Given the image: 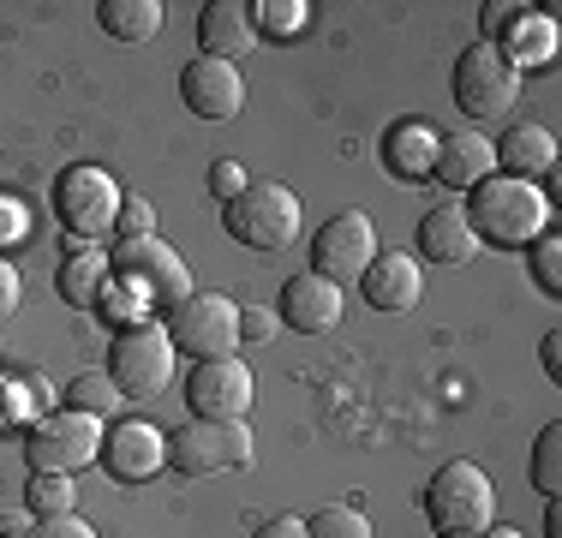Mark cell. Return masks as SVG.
<instances>
[{"label":"cell","instance_id":"2e32d148","mask_svg":"<svg viewBox=\"0 0 562 538\" xmlns=\"http://www.w3.org/2000/svg\"><path fill=\"white\" fill-rule=\"evenodd\" d=\"M359 281H366V300L378 312H413L425 300V264L413 251H378Z\"/></svg>","mask_w":562,"mask_h":538},{"label":"cell","instance_id":"d4e9b609","mask_svg":"<svg viewBox=\"0 0 562 538\" xmlns=\"http://www.w3.org/2000/svg\"><path fill=\"white\" fill-rule=\"evenodd\" d=\"M24 503H31V515H78V484L72 473H31V491H24Z\"/></svg>","mask_w":562,"mask_h":538},{"label":"cell","instance_id":"5bb4252c","mask_svg":"<svg viewBox=\"0 0 562 538\" xmlns=\"http://www.w3.org/2000/svg\"><path fill=\"white\" fill-rule=\"evenodd\" d=\"M180 97L192 114H204V120H234L239 108H246V78H239V66H227V60H192L180 72Z\"/></svg>","mask_w":562,"mask_h":538},{"label":"cell","instance_id":"ba28073f","mask_svg":"<svg viewBox=\"0 0 562 538\" xmlns=\"http://www.w3.org/2000/svg\"><path fill=\"white\" fill-rule=\"evenodd\" d=\"M454 102L467 120H503L520 102V72L497 54V43H473L454 60Z\"/></svg>","mask_w":562,"mask_h":538},{"label":"cell","instance_id":"e0dca14e","mask_svg":"<svg viewBox=\"0 0 562 538\" xmlns=\"http://www.w3.org/2000/svg\"><path fill=\"white\" fill-rule=\"evenodd\" d=\"M491 150H497V173H515V180H544V173H557V132L532 126V120H515Z\"/></svg>","mask_w":562,"mask_h":538},{"label":"cell","instance_id":"60d3db41","mask_svg":"<svg viewBox=\"0 0 562 538\" xmlns=\"http://www.w3.org/2000/svg\"><path fill=\"white\" fill-rule=\"evenodd\" d=\"M544 538H562V508H557V496H551V508H544Z\"/></svg>","mask_w":562,"mask_h":538},{"label":"cell","instance_id":"7bdbcfd3","mask_svg":"<svg viewBox=\"0 0 562 538\" xmlns=\"http://www.w3.org/2000/svg\"><path fill=\"white\" fill-rule=\"evenodd\" d=\"M0 538H7V533H0Z\"/></svg>","mask_w":562,"mask_h":538},{"label":"cell","instance_id":"8992f818","mask_svg":"<svg viewBox=\"0 0 562 538\" xmlns=\"http://www.w3.org/2000/svg\"><path fill=\"white\" fill-rule=\"evenodd\" d=\"M168 335H173V347L192 354V359H234L239 354V305L227 300V293L192 288L168 312Z\"/></svg>","mask_w":562,"mask_h":538},{"label":"cell","instance_id":"ffe728a7","mask_svg":"<svg viewBox=\"0 0 562 538\" xmlns=\"http://www.w3.org/2000/svg\"><path fill=\"white\" fill-rule=\"evenodd\" d=\"M198 36H204V54L210 60H246L251 43H258V24H251V7H239V0H210L204 12H198Z\"/></svg>","mask_w":562,"mask_h":538},{"label":"cell","instance_id":"ac0fdd59","mask_svg":"<svg viewBox=\"0 0 562 538\" xmlns=\"http://www.w3.org/2000/svg\"><path fill=\"white\" fill-rule=\"evenodd\" d=\"M431 173L449 192H473V186H485L491 173H497V150H491V138H479V132H449V138L437 144Z\"/></svg>","mask_w":562,"mask_h":538},{"label":"cell","instance_id":"8fae6325","mask_svg":"<svg viewBox=\"0 0 562 538\" xmlns=\"http://www.w3.org/2000/svg\"><path fill=\"white\" fill-rule=\"evenodd\" d=\"M371 258H378V227H371V215H359V210H341V215H329L324 227H317V239H312V264H317V276L324 281H353V276H366Z\"/></svg>","mask_w":562,"mask_h":538},{"label":"cell","instance_id":"603a6c76","mask_svg":"<svg viewBox=\"0 0 562 538\" xmlns=\"http://www.w3.org/2000/svg\"><path fill=\"white\" fill-rule=\"evenodd\" d=\"M109 251H97V246H72L66 251V264H60V293H66V305H78V312H90V305L102 300V288H109Z\"/></svg>","mask_w":562,"mask_h":538},{"label":"cell","instance_id":"cb8c5ba5","mask_svg":"<svg viewBox=\"0 0 562 538\" xmlns=\"http://www.w3.org/2000/svg\"><path fill=\"white\" fill-rule=\"evenodd\" d=\"M102 31L114 43H150L162 31V0H102Z\"/></svg>","mask_w":562,"mask_h":538},{"label":"cell","instance_id":"9a60e30c","mask_svg":"<svg viewBox=\"0 0 562 538\" xmlns=\"http://www.w3.org/2000/svg\"><path fill=\"white\" fill-rule=\"evenodd\" d=\"M288 329L300 335H329L341 323V288L336 281H324L317 269H305V276H293L288 288H281V312H276Z\"/></svg>","mask_w":562,"mask_h":538},{"label":"cell","instance_id":"f35d334b","mask_svg":"<svg viewBox=\"0 0 562 538\" xmlns=\"http://www.w3.org/2000/svg\"><path fill=\"white\" fill-rule=\"evenodd\" d=\"M520 12H527V7H515V0H491V7H485V24H491V31H508V24H515L520 19Z\"/></svg>","mask_w":562,"mask_h":538},{"label":"cell","instance_id":"f1b7e54d","mask_svg":"<svg viewBox=\"0 0 562 538\" xmlns=\"http://www.w3.org/2000/svg\"><path fill=\"white\" fill-rule=\"evenodd\" d=\"M305 533L312 538H371V520L359 515L353 503H329V508H317V515L305 520Z\"/></svg>","mask_w":562,"mask_h":538},{"label":"cell","instance_id":"4316f807","mask_svg":"<svg viewBox=\"0 0 562 538\" xmlns=\"http://www.w3.org/2000/svg\"><path fill=\"white\" fill-rule=\"evenodd\" d=\"M251 24H258L263 36H281V43H288V36H300L305 24H312V7H305V0H258V7H251Z\"/></svg>","mask_w":562,"mask_h":538},{"label":"cell","instance_id":"83f0119b","mask_svg":"<svg viewBox=\"0 0 562 538\" xmlns=\"http://www.w3.org/2000/svg\"><path fill=\"white\" fill-rule=\"evenodd\" d=\"M532 491L557 496L562 491V425H544L532 442Z\"/></svg>","mask_w":562,"mask_h":538},{"label":"cell","instance_id":"1f68e13d","mask_svg":"<svg viewBox=\"0 0 562 538\" xmlns=\"http://www.w3.org/2000/svg\"><path fill=\"white\" fill-rule=\"evenodd\" d=\"M114 234L120 239H144V234H156V204H144V198H126L114 215Z\"/></svg>","mask_w":562,"mask_h":538},{"label":"cell","instance_id":"b9f144b4","mask_svg":"<svg viewBox=\"0 0 562 538\" xmlns=\"http://www.w3.org/2000/svg\"><path fill=\"white\" fill-rule=\"evenodd\" d=\"M479 538H527V533H520V527H485Z\"/></svg>","mask_w":562,"mask_h":538},{"label":"cell","instance_id":"5b68a950","mask_svg":"<svg viewBox=\"0 0 562 538\" xmlns=\"http://www.w3.org/2000/svg\"><path fill=\"white\" fill-rule=\"evenodd\" d=\"M168 467L186 473V479H210V473L251 467L246 419H186L180 430H168Z\"/></svg>","mask_w":562,"mask_h":538},{"label":"cell","instance_id":"4fadbf2b","mask_svg":"<svg viewBox=\"0 0 562 538\" xmlns=\"http://www.w3.org/2000/svg\"><path fill=\"white\" fill-rule=\"evenodd\" d=\"M102 461H109L114 479L144 484L168 467V430H156L150 419H120L109 437H102Z\"/></svg>","mask_w":562,"mask_h":538},{"label":"cell","instance_id":"9c48e42d","mask_svg":"<svg viewBox=\"0 0 562 538\" xmlns=\"http://www.w3.org/2000/svg\"><path fill=\"white\" fill-rule=\"evenodd\" d=\"M102 419L97 413H78V407H60L48 419H36L31 430V467L36 473H78L102 455Z\"/></svg>","mask_w":562,"mask_h":538},{"label":"cell","instance_id":"d590c367","mask_svg":"<svg viewBox=\"0 0 562 538\" xmlns=\"http://www.w3.org/2000/svg\"><path fill=\"white\" fill-rule=\"evenodd\" d=\"M276 329H281V317L270 305H246V312H239V341H270Z\"/></svg>","mask_w":562,"mask_h":538},{"label":"cell","instance_id":"8d00e7d4","mask_svg":"<svg viewBox=\"0 0 562 538\" xmlns=\"http://www.w3.org/2000/svg\"><path fill=\"white\" fill-rule=\"evenodd\" d=\"M24 227H31V222H24L19 198H0V246H12V239H19Z\"/></svg>","mask_w":562,"mask_h":538},{"label":"cell","instance_id":"6da1fadb","mask_svg":"<svg viewBox=\"0 0 562 538\" xmlns=\"http://www.w3.org/2000/svg\"><path fill=\"white\" fill-rule=\"evenodd\" d=\"M467 222H473L479 246H532L539 234H551V198L532 180H515V173H491L485 186H473V204H461Z\"/></svg>","mask_w":562,"mask_h":538},{"label":"cell","instance_id":"277c9868","mask_svg":"<svg viewBox=\"0 0 562 538\" xmlns=\"http://www.w3.org/2000/svg\"><path fill=\"white\" fill-rule=\"evenodd\" d=\"M173 359H180V347H173V335L162 323H132V329H120L114 347H109V377L126 401L132 395L150 401L173 383Z\"/></svg>","mask_w":562,"mask_h":538},{"label":"cell","instance_id":"ab89813d","mask_svg":"<svg viewBox=\"0 0 562 538\" xmlns=\"http://www.w3.org/2000/svg\"><path fill=\"white\" fill-rule=\"evenodd\" d=\"M539 359H544V371H551V377H562V335L551 329V335H544V347H539Z\"/></svg>","mask_w":562,"mask_h":538},{"label":"cell","instance_id":"52a82bcc","mask_svg":"<svg viewBox=\"0 0 562 538\" xmlns=\"http://www.w3.org/2000/svg\"><path fill=\"white\" fill-rule=\"evenodd\" d=\"M109 264H114V276L126 281V288H138L144 300H156V305H180L186 293H192V269H186V258L168 246L162 234H144V239H120V246L109 251Z\"/></svg>","mask_w":562,"mask_h":538},{"label":"cell","instance_id":"4dcf8cb0","mask_svg":"<svg viewBox=\"0 0 562 538\" xmlns=\"http://www.w3.org/2000/svg\"><path fill=\"white\" fill-rule=\"evenodd\" d=\"M532 276H539L544 293L562 288V239H557V234H539V239H532Z\"/></svg>","mask_w":562,"mask_h":538},{"label":"cell","instance_id":"484cf974","mask_svg":"<svg viewBox=\"0 0 562 538\" xmlns=\"http://www.w3.org/2000/svg\"><path fill=\"white\" fill-rule=\"evenodd\" d=\"M120 401H126V395L114 389V377H109V371H85V377H72V389H66V407L97 413V419H109Z\"/></svg>","mask_w":562,"mask_h":538},{"label":"cell","instance_id":"74e56055","mask_svg":"<svg viewBox=\"0 0 562 538\" xmlns=\"http://www.w3.org/2000/svg\"><path fill=\"white\" fill-rule=\"evenodd\" d=\"M251 538H312V533H305V520H293V515H276V520H263V527L251 533Z\"/></svg>","mask_w":562,"mask_h":538},{"label":"cell","instance_id":"f546056e","mask_svg":"<svg viewBox=\"0 0 562 538\" xmlns=\"http://www.w3.org/2000/svg\"><path fill=\"white\" fill-rule=\"evenodd\" d=\"M102 312H109L120 329H132V323H150L144 312H150V300H138V288H126V281H114V288H102Z\"/></svg>","mask_w":562,"mask_h":538},{"label":"cell","instance_id":"30bf717a","mask_svg":"<svg viewBox=\"0 0 562 538\" xmlns=\"http://www.w3.org/2000/svg\"><path fill=\"white\" fill-rule=\"evenodd\" d=\"M120 204H126V198H120L114 173L97 168V161H78V168H66L60 186H55V210H60V222L72 227L78 239L109 234L114 215H120Z\"/></svg>","mask_w":562,"mask_h":538},{"label":"cell","instance_id":"7c38bea8","mask_svg":"<svg viewBox=\"0 0 562 538\" xmlns=\"http://www.w3.org/2000/svg\"><path fill=\"white\" fill-rule=\"evenodd\" d=\"M251 371L239 366V354L234 359H198V371H192V383H186V401H192V413L198 419H246L251 413Z\"/></svg>","mask_w":562,"mask_h":538},{"label":"cell","instance_id":"3957f363","mask_svg":"<svg viewBox=\"0 0 562 538\" xmlns=\"http://www.w3.org/2000/svg\"><path fill=\"white\" fill-rule=\"evenodd\" d=\"M222 227L251 251H288L300 239V198L281 180H251L234 204H222Z\"/></svg>","mask_w":562,"mask_h":538},{"label":"cell","instance_id":"7a4b0ae2","mask_svg":"<svg viewBox=\"0 0 562 538\" xmlns=\"http://www.w3.org/2000/svg\"><path fill=\"white\" fill-rule=\"evenodd\" d=\"M425 515L443 538H479L485 527H497V484L479 461H449L425 491Z\"/></svg>","mask_w":562,"mask_h":538},{"label":"cell","instance_id":"d6a6232c","mask_svg":"<svg viewBox=\"0 0 562 538\" xmlns=\"http://www.w3.org/2000/svg\"><path fill=\"white\" fill-rule=\"evenodd\" d=\"M246 186H251V180H246V168H239V161H234V156H222V161H216V168H210V192H216V198H222V204H234V198H239V192H246Z\"/></svg>","mask_w":562,"mask_h":538},{"label":"cell","instance_id":"44dd1931","mask_svg":"<svg viewBox=\"0 0 562 538\" xmlns=\"http://www.w3.org/2000/svg\"><path fill=\"white\" fill-rule=\"evenodd\" d=\"M425 258H431V264H467V258H479V234H473V222H467L461 204H437L419 222V264Z\"/></svg>","mask_w":562,"mask_h":538},{"label":"cell","instance_id":"7402d4cb","mask_svg":"<svg viewBox=\"0 0 562 538\" xmlns=\"http://www.w3.org/2000/svg\"><path fill=\"white\" fill-rule=\"evenodd\" d=\"M437 144H443V132L425 126V120H401V126H390V138H383V156H390V168L401 173V180H425L437 161Z\"/></svg>","mask_w":562,"mask_h":538},{"label":"cell","instance_id":"836d02e7","mask_svg":"<svg viewBox=\"0 0 562 538\" xmlns=\"http://www.w3.org/2000/svg\"><path fill=\"white\" fill-rule=\"evenodd\" d=\"M31 538H97V527H90V520H78V515H43L31 527Z\"/></svg>","mask_w":562,"mask_h":538},{"label":"cell","instance_id":"e575fe53","mask_svg":"<svg viewBox=\"0 0 562 538\" xmlns=\"http://www.w3.org/2000/svg\"><path fill=\"white\" fill-rule=\"evenodd\" d=\"M19 300H24V276H19L12 258H0V323L19 317Z\"/></svg>","mask_w":562,"mask_h":538},{"label":"cell","instance_id":"d6986e66","mask_svg":"<svg viewBox=\"0 0 562 538\" xmlns=\"http://www.w3.org/2000/svg\"><path fill=\"white\" fill-rule=\"evenodd\" d=\"M557 48H562V31H557L551 12H520V19L503 31V43H497V54H503L508 66H515L520 78H527V72H544V66H557Z\"/></svg>","mask_w":562,"mask_h":538}]
</instances>
